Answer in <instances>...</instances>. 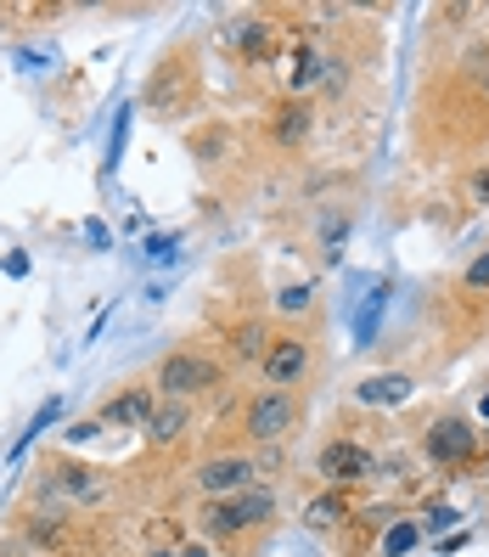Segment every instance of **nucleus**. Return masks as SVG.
Masks as SVG:
<instances>
[{"label":"nucleus","instance_id":"22","mask_svg":"<svg viewBox=\"0 0 489 557\" xmlns=\"http://www.w3.org/2000/svg\"><path fill=\"white\" fill-rule=\"evenodd\" d=\"M462 287H467V293H489V253H478L473 265L462 271Z\"/></svg>","mask_w":489,"mask_h":557},{"label":"nucleus","instance_id":"12","mask_svg":"<svg viewBox=\"0 0 489 557\" xmlns=\"http://www.w3.org/2000/svg\"><path fill=\"white\" fill-rule=\"evenodd\" d=\"M191 51H175V57H163L158 62V74H152V85H147V108H163L170 113V90H175V108H186L191 102Z\"/></svg>","mask_w":489,"mask_h":557},{"label":"nucleus","instance_id":"24","mask_svg":"<svg viewBox=\"0 0 489 557\" xmlns=\"http://www.w3.org/2000/svg\"><path fill=\"white\" fill-rule=\"evenodd\" d=\"M175 557H214V552H209V541H180Z\"/></svg>","mask_w":489,"mask_h":557},{"label":"nucleus","instance_id":"16","mask_svg":"<svg viewBox=\"0 0 489 557\" xmlns=\"http://www.w3.org/2000/svg\"><path fill=\"white\" fill-rule=\"evenodd\" d=\"M271 333H265V321H237L231 326V338H225V349H231V360L237 367H259V360H265V344Z\"/></svg>","mask_w":489,"mask_h":557},{"label":"nucleus","instance_id":"4","mask_svg":"<svg viewBox=\"0 0 489 557\" xmlns=\"http://www.w3.org/2000/svg\"><path fill=\"white\" fill-rule=\"evenodd\" d=\"M292 429H299V400H292V388H259V395H248L242 434L253 445H281Z\"/></svg>","mask_w":489,"mask_h":557},{"label":"nucleus","instance_id":"10","mask_svg":"<svg viewBox=\"0 0 489 557\" xmlns=\"http://www.w3.org/2000/svg\"><path fill=\"white\" fill-rule=\"evenodd\" d=\"M259 377H265V388H292L310 377V344L304 338H271L265 360H259Z\"/></svg>","mask_w":489,"mask_h":557},{"label":"nucleus","instance_id":"17","mask_svg":"<svg viewBox=\"0 0 489 557\" xmlns=\"http://www.w3.org/2000/svg\"><path fill=\"white\" fill-rule=\"evenodd\" d=\"M416 541H422V523H416V518H394V523L383 530V557H405Z\"/></svg>","mask_w":489,"mask_h":557},{"label":"nucleus","instance_id":"23","mask_svg":"<svg viewBox=\"0 0 489 557\" xmlns=\"http://www.w3.org/2000/svg\"><path fill=\"white\" fill-rule=\"evenodd\" d=\"M310 299H315V287H304V282L299 287H281V310H304Z\"/></svg>","mask_w":489,"mask_h":557},{"label":"nucleus","instance_id":"1","mask_svg":"<svg viewBox=\"0 0 489 557\" xmlns=\"http://www.w3.org/2000/svg\"><path fill=\"white\" fill-rule=\"evenodd\" d=\"M276 518V490L265 484H253L242 490V496H214L198 507V530L203 541H220V546H237L242 535H253L259 523H271Z\"/></svg>","mask_w":489,"mask_h":557},{"label":"nucleus","instance_id":"5","mask_svg":"<svg viewBox=\"0 0 489 557\" xmlns=\"http://www.w3.org/2000/svg\"><path fill=\"white\" fill-rule=\"evenodd\" d=\"M315 473L333 484V490H354V484L377 479V450H372L366 440H354V434H338V440H326V445H321Z\"/></svg>","mask_w":489,"mask_h":557},{"label":"nucleus","instance_id":"8","mask_svg":"<svg viewBox=\"0 0 489 557\" xmlns=\"http://www.w3.org/2000/svg\"><path fill=\"white\" fill-rule=\"evenodd\" d=\"M265 129H271V141L281 152L310 147V136H315V102H310V96H281V102L271 108V119H265Z\"/></svg>","mask_w":489,"mask_h":557},{"label":"nucleus","instance_id":"15","mask_svg":"<svg viewBox=\"0 0 489 557\" xmlns=\"http://www.w3.org/2000/svg\"><path fill=\"white\" fill-rule=\"evenodd\" d=\"M23 535L35 541L40 552H62L74 546V518H51V512H28L23 518Z\"/></svg>","mask_w":489,"mask_h":557},{"label":"nucleus","instance_id":"25","mask_svg":"<svg viewBox=\"0 0 489 557\" xmlns=\"http://www.w3.org/2000/svg\"><path fill=\"white\" fill-rule=\"evenodd\" d=\"M147 557H175V546H158V552H147Z\"/></svg>","mask_w":489,"mask_h":557},{"label":"nucleus","instance_id":"2","mask_svg":"<svg viewBox=\"0 0 489 557\" xmlns=\"http://www.w3.org/2000/svg\"><path fill=\"white\" fill-rule=\"evenodd\" d=\"M422 456H428L434 468H444V473H467V468H478V456H484L478 422L462 417V411H439L428 429H422Z\"/></svg>","mask_w":489,"mask_h":557},{"label":"nucleus","instance_id":"13","mask_svg":"<svg viewBox=\"0 0 489 557\" xmlns=\"http://www.w3.org/2000/svg\"><path fill=\"white\" fill-rule=\"evenodd\" d=\"M147 445L152 450H170V445H180L186 434H191V406L186 400H163L158 395V406H152V417H147Z\"/></svg>","mask_w":489,"mask_h":557},{"label":"nucleus","instance_id":"3","mask_svg":"<svg viewBox=\"0 0 489 557\" xmlns=\"http://www.w3.org/2000/svg\"><path fill=\"white\" fill-rule=\"evenodd\" d=\"M152 383H158V395L163 400H203V395H214V388L225 383V367L214 355H198V349H170L158 360V372H152Z\"/></svg>","mask_w":489,"mask_h":557},{"label":"nucleus","instance_id":"14","mask_svg":"<svg viewBox=\"0 0 489 557\" xmlns=\"http://www.w3.org/2000/svg\"><path fill=\"white\" fill-rule=\"evenodd\" d=\"M343 518H354V496H349V490H333V484H326L321 496L304 502V523H310V530H338Z\"/></svg>","mask_w":489,"mask_h":557},{"label":"nucleus","instance_id":"19","mask_svg":"<svg viewBox=\"0 0 489 557\" xmlns=\"http://www.w3.org/2000/svg\"><path fill=\"white\" fill-rule=\"evenodd\" d=\"M383 305H388V287H377L372 299H366V310L354 315V344H372V333H377V315H383Z\"/></svg>","mask_w":489,"mask_h":557},{"label":"nucleus","instance_id":"7","mask_svg":"<svg viewBox=\"0 0 489 557\" xmlns=\"http://www.w3.org/2000/svg\"><path fill=\"white\" fill-rule=\"evenodd\" d=\"M259 473H265V468H259V456H209L191 479H198L203 502H214V496H242V490H253Z\"/></svg>","mask_w":489,"mask_h":557},{"label":"nucleus","instance_id":"21","mask_svg":"<svg viewBox=\"0 0 489 557\" xmlns=\"http://www.w3.org/2000/svg\"><path fill=\"white\" fill-rule=\"evenodd\" d=\"M467 203L489 209V163H478V170H467Z\"/></svg>","mask_w":489,"mask_h":557},{"label":"nucleus","instance_id":"20","mask_svg":"<svg viewBox=\"0 0 489 557\" xmlns=\"http://www.w3.org/2000/svg\"><path fill=\"white\" fill-rule=\"evenodd\" d=\"M455 518H462L455 507H444V502H428V512H422L416 523H422V535H444V530H450Z\"/></svg>","mask_w":489,"mask_h":557},{"label":"nucleus","instance_id":"18","mask_svg":"<svg viewBox=\"0 0 489 557\" xmlns=\"http://www.w3.org/2000/svg\"><path fill=\"white\" fill-rule=\"evenodd\" d=\"M405 395H411V377L405 372H383V377H372L361 388V400H405Z\"/></svg>","mask_w":489,"mask_h":557},{"label":"nucleus","instance_id":"6","mask_svg":"<svg viewBox=\"0 0 489 557\" xmlns=\"http://www.w3.org/2000/svg\"><path fill=\"white\" fill-rule=\"evenodd\" d=\"M220 46L225 51H237L248 69H259V62H271L276 57V23L265 12H242V17H225L220 28Z\"/></svg>","mask_w":489,"mask_h":557},{"label":"nucleus","instance_id":"9","mask_svg":"<svg viewBox=\"0 0 489 557\" xmlns=\"http://www.w3.org/2000/svg\"><path fill=\"white\" fill-rule=\"evenodd\" d=\"M152 406H158V383L147 377V383H129V388H118V395H108L102 411H96V422H102V429H147Z\"/></svg>","mask_w":489,"mask_h":557},{"label":"nucleus","instance_id":"11","mask_svg":"<svg viewBox=\"0 0 489 557\" xmlns=\"http://www.w3.org/2000/svg\"><path fill=\"white\" fill-rule=\"evenodd\" d=\"M46 484L62 490V496H74V502H102V496H108L102 468L74 462V456H51V462H46Z\"/></svg>","mask_w":489,"mask_h":557}]
</instances>
